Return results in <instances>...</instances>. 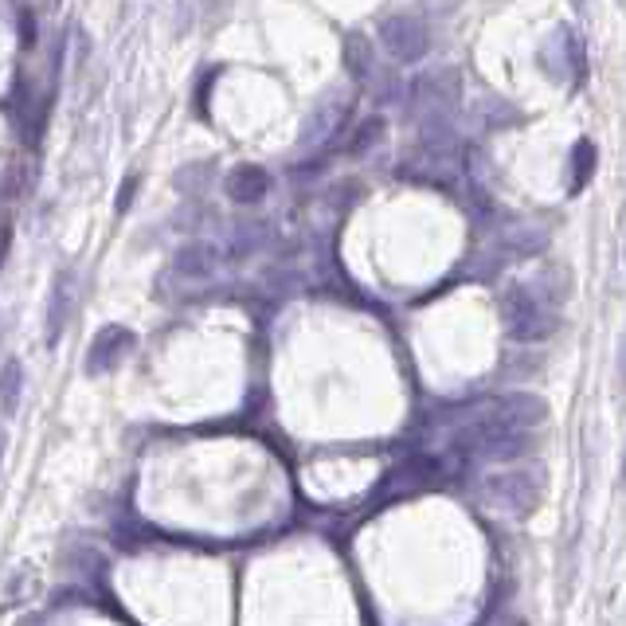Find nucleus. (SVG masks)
I'll list each match as a JSON object with an SVG mask.
<instances>
[{"label":"nucleus","instance_id":"obj_1","mask_svg":"<svg viewBox=\"0 0 626 626\" xmlns=\"http://www.w3.org/2000/svg\"><path fill=\"white\" fill-rule=\"evenodd\" d=\"M380 44L388 47L400 63H419L427 55V32L411 16H388L380 24Z\"/></svg>","mask_w":626,"mask_h":626},{"label":"nucleus","instance_id":"obj_6","mask_svg":"<svg viewBox=\"0 0 626 626\" xmlns=\"http://www.w3.org/2000/svg\"><path fill=\"white\" fill-rule=\"evenodd\" d=\"M591 169H595V149H591V141H580L572 149V192H580L591 180Z\"/></svg>","mask_w":626,"mask_h":626},{"label":"nucleus","instance_id":"obj_7","mask_svg":"<svg viewBox=\"0 0 626 626\" xmlns=\"http://www.w3.org/2000/svg\"><path fill=\"white\" fill-rule=\"evenodd\" d=\"M384 134V122H376V118H368V122H360V130H357V137L349 141V153H364L376 137Z\"/></svg>","mask_w":626,"mask_h":626},{"label":"nucleus","instance_id":"obj_9","mask_svg":"<svg viewBox=\"0 0 626 626\" xmlns=\"http://www.w3.org/2000/svg\"><path fill=\"white\" fill-rule=\"evenodd\" d=\"M0 458H4V439H0Z\"/></svg>","mask_w":626,"mask_h":626},{"label":"nucleus","instance_id":"obj_5","mask_svg":"<svg viewBox=\"0 0 626 626\" xmlns=\"http://www.w3.org/2000/svg\"><path fill=\"white\" fill-rule=\"evenodd\" d=\"M20 388H24V372H20L16 360H8V364L0 368V407H4L8 415H12L16 403H20Z\"/></svg>","mask_w":626,"mask_h":626},{"label":"nucleus","instance_id":"obj_4","mask_svg":"<svg viewBox=\"0 0 626 626\" xmlns=\"http://www.w3.org/2000/svg\"><path fill=\"white\" fill-rule=\"evenodd\" d=\"M47 345H55L59 341V333H63V317H67V278L59 274L55 278V290H51V306H47Z\"/></svg>","mask_w":626,"mask_h":626},{"label":"nucleus","instance_id":"obj_3","mask_svg":"<svg viewBox=\"0 0 626 626\" xmlns=\"http://www.w3.org/2000/svg\"><path fill=\"white\" fill-rule=\"evenodd\" d=\"M270 188V177L267 169H259V165H235L231 173H227V196L235 200V204H255V200H263Z\"/></svg>","mask_w":626,"mask_h":626},{"label":"nucleus","instance_id":"obj_8","mask_svg":"<svg viewBox=\"0 0 626 626\" xmlns=\"http://www.w3.org/2000/svg\"><path fill=\"white\" fill-rule=\"evenodd\" d=\"M134 196H137V177H126L122 180V188H118V204H114V212L122 216V212L134 204Z\"/></svg>","mask_w":626,"mask_h":626},{"label":"nucleus","instance_id":"obj_2","mask_svg":"<svg viewBox=\"0 0 626 626\" xmlns=\"http://www.w3.org/2000/svg\"><path fill=\"white\" fill-rule=\"evenodd\" d=\"M130 349H134V333H130L126 325H106V329L94 337V345H90L87 372H90V376H98V372H110V368H118V360L126 357Z\"/></svg>","mask_w":626,"mask_h":626}]
</instances>
